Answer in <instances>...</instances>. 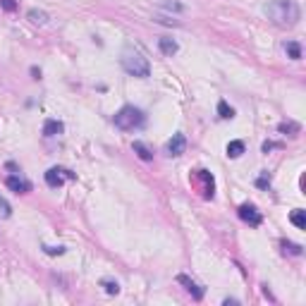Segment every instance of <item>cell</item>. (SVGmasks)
Returning <instances> with one entry per match:
<instances>
[{
	"label": "cell",
	"mask_w": 306,
	"mask_h": 306,
	"mask_svg": "<svg viewBox=\"0 0 306 306\" xmlns=\"http://www.w3.org/2000/svg\"><path fill=\"white\" fill-rule=\"evenodd\" d=\"M165 151H168V156H182L186 151V136L184 134H173V139L165 144Z\"/></svg>",
	"instance_id": "52a82bcc"
},
{
	"label": "cell",
	"mask_w": 306,
	"mask_h": 306,
	"mask_svg": "<svg viewBox=\"0 0 306 306\" xmlns=\"http://www.w3.org/2000/svg\"><path fill=\"white\" fill-rule=\"evenodd\" d=\"M263 14L278 27H294L302 19V10L294 0H270L263 5Z\"/></svg>",
	"instance_id": "6da1fadb"
},
{
	"label": "cell",
	"mask_w": 306,
	"mask_h": 306,
	"mask_svg": "<svg viewBox=\"0 0 306 306\" xmlns=\"http://www.w3.org/2000/svg\"><path fill=\"white\" fill-rule=\"evenodd\" d=\"M282 249H285V253L302 256V246H299V244H292V242H282Z\"/></svg>",
	"instance_id": "ffe728a7"
},
{
	"label": "cell",
	"mask_w": 306,
	"mask_h": 306,
	"mask_svg": "<svg viewBox=\"0 0 306 306\" xmlns=\"http://www.w3.org/2000/svg\"><path fill=\"white\" fill-rule=\"evenodd\" d=\"M194 180L201 182V191H203V196H206V199H213V194H215L213 175L208 173V170H196V173H194Z\"/></svg>",
	"instance_id": "8992f818"
},
{
	"label": "cell",
	"mask_w": 306,
	"mask_h": 306,
	"mask_svg": "<svg viewBox=\"0 0 306 306\" xmlns=\"http://www.w3.org/2000/svg\"><path fill=\"white\" fill-rule=\"evenodd\" d=\"M256 184L261 186V189H266V186H270V175H268V173H263V175H261V177H258V180H256Z\"/></svg>",
	"instance_id": "cb8c5ba5"
},
{
	"label": "cell",
	"mask_w": 306,
	"mask_h": 306,
	"mask_svg": "<svg viewBox=\"0 0 306 306\" xmlns=\"http://www.w3.org/2000/svg\"><path fill=\"white\" fill-rule=\"evenodd\" d=\"M27 17L31 19V22H34V24H48V19H51V17H48V12H43V10H36V7H34V10H29Z\"/></svg>",
	"instance_id": "5bb4252c"
},
{
	"label": "cell",
	"mask_w": 306,
	"mask_h": 306,
	"mask_svg": "<svg viewBox=\"0 0 306 306\" xmlns=\"http://www.w3.org/2000/svg\"><path fill=\"white\" fill-rule=\"evenodd\" d=\"M0 211H2V215H5V218H10V215H12V206L2 199V196H0Z\"/></svg>",
	"instance_id": "603a6c76"
},
{
	"label": "cell",
	"mask_w": 306,
	"mask_h": 306,
	"mask_svg": "<svg viewBox=\"0 0 306 306\" xmlns=\"http://www.w3.org/2000/svg\"><path fill=\"white\" fill-rule=\"evenodd\" d=\"M65 132V124L60 120H46L43 122V136H58Z\"/></svg>",
	"instance_id": "8fae6325"
},
{
	"label": "cell",
	"mask_w": 306,
	"mask_h": 306,
	"mask_svg": "<svg viewBox=\"0 0 306 306\" xmlns=\"http://www.w3.org/2000/svg\"><path fill=\"white\" fill-rule=\"evenodd\" d=\"M0 7H2L5 12H14V10H17V0H0Z\"/></svg>",
	"instance_id": "7402d4cb"
},
{
	"label": "cell",
	"mask_w": 306,
	"mask_h": 306,
	"mask_svg": "<svg viewBox=\"0 0 306 306\" xmlns=\"http://www.w3.org/2000/svg\"><path fill=\"white\" fill-rule=\"evenodd\" d=\"M275 146H278V144H273V141H266V144H263V153H268L270 148H275Z\"/></svg>",
	"instance_id": "d4e9b609"
},
{
	"label": "cell",
	"mask_w": 306,
	"mask_h": 306,
	"mask_svg": "<svg viewBox=\"0 0 306 306\" xmlns=\"http://www.w3.org/2000/svg\"><path fill=\"white\" fill-rule=\"evenodd\" d=\"M158 48L163 55H168V58H173L177 51H180V46H177V41L170 39V36H163V39L158 41Z\"/></svg>",
	"instance_id": "30bf717a"
},
{
	"label": "cell",
	"mask_w": 306,
	"mask_h": 306,
	"mask_svg": "<svg viewBox=\"0 0 306 306\" xmlns=\"http://www.w3.org/2000/svg\"><path fill=\"white\" fill-rule=\"evenodd\" d=\"M237 213H240V218L246 225H251V227H258L263 223V215L258 213V208L253 203H242L240 208H237Z\"/></svg>",
	"instance_id": "5b68a950"
},
{
	"label": "cell",
	"mask_w": 306,
	"mask_h": 306,
	"mask_svg": "<svg viewBox=\"0 0 306 306\" xmlns=\"http://www.w3.org/2000/svg\"><path fill=\"white\" fill-rule=\"evenodd\" d=\"M278 129L282 134H292L294 136V134H299V124H297V122H280Z\"/></svg>",
	"instance_id": "ac0fdd59"
},
{
	"label": "cell",
	"mask_w": 306,
	"mask_h": 306,
	"mask_svg": "<svg viewBox=\"0 0 306 306\" xmlns=\"http://www.w3.org/2000/svg\"><path fill=\"white\" fill-rule=\"evenodd\" d=\"M177 282H182V285L186 287V292L191 294L196 302H201V299H203V290H201V287L196 285V282H194V280H189L186 275H177Z\"/></svg>",
	"instance_id": "9c48e42d"
},
{
	"label": "cell",
	"mask_w": 306,
	"mask_h": 306,
	"mask_svg": "<svg viewBox=\"0 0 306 306\" xmlns=\"http://www.w3.org/2000/svg\"><path fill=\"white\" fill-rule=\"evenodd\" d=\"M43 251L48 253V256H62V253H65V246H48V244H46Z\"/></svg>",
	"instance_id": "44dd1931"
},
{
	"label": "cell",
	"mask_w": 306,
	"mask_h": 306,
	"mask_svg": "<svg viewBox=\"0 0 306 306\" xmlns=\"http://www.w3.org/2000/svg\"><path fill=\"white\" fill-rule=\"evenodd\" d=\"M101 287H103L108 294H120V285H118L115 280H101Z\"/></svg>",
	"instance_id": "d6986e66"
},
{
	"label": "cell",
	"mask_w": 306,
	"mask_h": 306,
	"mask_svg": "<svg viewBox=\"0 0 306 306\" xmlns=\"http://www.w3.org/2000/svg\"><path fill=\"white\" fill-rule=\"evenodd\" d=\"M285 53H287V58H292V60H302V46H299V41H287L285 43Z\"/></svg>",
	"instance_id": "4fadbf2b"
},
{
	"label": "cell",
	"mask_w": 306,
	"mask_h": 306,
	"mask_svg": "<svg viewBox=\"0 0 306 306\" xmlns=\"http://www.w3.org/2000/svg\"><path fill=\"white\" fill-rule=\"evenodd\" d=\"M244 151H246L244 141H230V144H227V156H230V158H240Z\"/></svg>",
	"instance_id": "9a60e30c"
},
{
	"label": "cell",
	"mask_w": 306,
	"mask_h": 306,
	"mask_svg": "<svg viewBox=\"0 0 306 306\" xmlns=\"http://www.w3.org/2000/svg\"><path fill=\"white\" fill-rule=\"evenodd\" d=\"M290 220H292V225H294V227H299V230H306V211H302V208L292 211Z\"/></svg>",
	"instance_id": "2e32d148"
},
{
	"label": "cell",
	"mask_w": 306,
	"mask_h": 306,
	"mask_svg": "<svg viewBox=\"0 0 306 306\" xmlns=\"http://www.w3.org/2000/svg\"><path fill=\"white\" fill-rule=\"evenodd\" d=\"M115 127L122 129V132H134V129H139V127H144V122H146V115H144V110H139V108L134 106H122L118 113H115Z\"/></svg>",
	"instance_id": "7a4b0ae2"
},
{
	"label": "cell",
	"mask_w": 306,
	"mask_h": 306,
	"mask_svg": "<svg viewBox=\"0 0 306 306\" xmlns=\"http://www.w3.org/2000/svg\"><path fill=\"white\" fill-rule=\"evenodd\" d=\"M122 69L127 72V74H132V77H139V79H146L148 74H151V65H148V60L144 55L139 53V51H132V48H127L124 53H122Z\"/></svg>",
	"instance_id": "3957f363"
},
{
	"label": "cell",
	"mask_w": 306,
	"mask_h": 306,
	"mask_svg": "<svg viewBox=\"0 0 306 306\" xmlns=\"http://www.w3.org/2000/svg\"><path fill=\"white\" fill-rule=\"evenodd\" d=\"M132 148H134V153H136L141 160H153V151H151L144 141H134Z\"/></svg>",
	"instance_id": "7c38bea8"
},
{
	"label": "cell",
	"mask_w": 306,
	"mask_h": 306,
	"mask_svg": "<svg viewBox=\"0 0 306 306\" xmlns=\"http://www.w3.org/2000/svg\"><path fill=\"white\" fill-rule=\"evenodd\" d=\"M218 115H220L223 120H232V118H235V110L227 106L225 101H220V103H218Z\"/></svg>",
	"instance_id": "e0dca14e"
},
{
	"label": "cell",
	"mask_w": 306,
	"mask_h": 306,
	"mask_svg": "<svg viewBox=\"0 0 306 306\" xmlns=\"http://www.w3.org/2000/svg\"><path fill=\"white\" fill-rule=\"evenodd\" d=\"M65 180H74V173H69L65 168H51V170H46V184L53 186V189L62 186Z\"/></svg>",
	"instance_id": "277c9868"
},
{
	"label": "cell",
	"mask_w": 306,
	"mask_h": 306,
	"mask_svg": "<svg viewBox=\"0 0 306 306\" xmlns=\"http://www.w3.org/2000/svg\"><path fill=\"white\" fill-rule=\"evenodd\" d=\"M5 184L12 189L14 194H27V191H31V184H29L27 180H22V177H17V175H10L7 180H5Z\"/></svg>",
	"instance_id": "ba28073f"
}]
</instances>
